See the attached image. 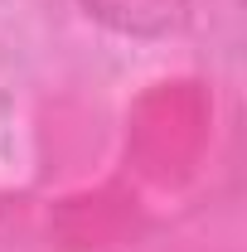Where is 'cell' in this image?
I'll use <instances>...</instances> for the list:
<instances>
[{
	"label": "cell",
	"instance_id": "obj_1",
	"mask_svg": "<svg viewBox=\"0 0 247 252\" xmlns=\"http://www.w3.org/2000/svg\"><path fill=\"white\" fill-rule=\"evenodd\" d=\"M88 20L131 39H165L189 20V0H83Z\"/></svg>",
	"mask_w": 247,
	"mask_h": 252
}]
</instances>
